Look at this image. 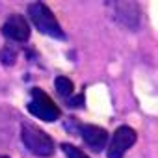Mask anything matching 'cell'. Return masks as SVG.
I'll use <instances>...</instances> for the list:
<instances>
[{
  "label": "cell",
  "instance_id": "cell-1",
  "mask_svg": "<svg viewBox=\"0 0 158 158\" xmlns=\"http://www.w3.org/2000/svg\"><path fill=\"white\" fill-rule=\"evenodd\" d=\"M28 15L32 24L45 35L54 39H65V32L61 30L56 15L50 11V8L43 2H32L28 6Z\"/></svg>",
  "mask_w": 158,
  "mask_h": 158
},
{
  "label": "cell",
  "instance_id": "cell-2",
  "mask_svg": "<svg viewBox=\"0 0 158 158\" xmlns=\"http://www.w3.org/2000/svg\"><path fill=\"white\" fill-rule=\"evenodd\" d=\"M21 139H23L24 147L32 154L41 156V158L52 156L54 151H56L52 138L47 132H43L41 128H37L35 125H32V123H24L21 127Z\"/></svg>",
  "mask_w": 158,
  "mask_h": 158
},
{
  "label": "cell",
  "instance_id": "cell-3",
  "mask_svg": "<svg viewBox=\"0 0 158 158\" xmlns=\"http://www.w3.org/2000/svg\"><path fill=\"white\" fill-rule=\"evenodd\" d=\"M26 108L34 117H37L45 123H52V121H58L61 117V110L58 108V104L39 88H32L30 101H28Z\"/></svg>",
  "mask_w": 158,
  "mask_h": 158
},
{
  "label": "cell",
  "instance_id": "cell-4",
  "mask_svg": "<svg viewBox=\"0 0 158 158\" xmlns=\"http://www.w3.org/2000/svg\"><path fill=\"white\" fill-rule=\"evenodd\" d=\"M136 143V130L128 125H121L119 128H115V132L112 134V139L108 143V151L106 156L108 158H123L125 152Z\"/></svg>",
  "mask_w": 158,
  "mask_h": 158
},
{
  "label": "cell",
  "instance_id": "cell-5",
  "mask_svg": "<svg viewBox=\"0 0 158 158\" xmlns=\"http://www.w3.org/2000/svg\"><path fill=\"white\" fill-rule=\"evenodd\" d=\"M2 34L6 35V39L13 41V43H24L28 41L30 37V24L28 21L19 15V13H13L8 17V21L4 23L2 26Z\"/></svg>",
  "mask_w": 158,
  "mask_h": 158
},
{
  "label": "cell",
  "instance_id": "cell-6",
  "mask_svg": "<svg viewBox=\"0 0 158 158\" xmlns=\"http://www.w3.org/2000/svg\"><path fill=\"white\" fill-rule=\"evenodd\" d=\"M108 6L114 10V19L117 23H121L125 28L136 30L139 26L138 4H134V2H114V4H108Z\"/></svg>",
  "mask_w": 158,
  "mask_h": 158
},
{
  "label": "cell",
  "instance_id": "cell-7",
  "mask_svg": "<svg viewBox=\"0 0 158 158\" xmlns=\"http://www.w3.org/2000/svg\"><path fill=\"white\" fill-rule=\"evenodd\" d=\"M78 130H80V136L88 143V147L93 149L95 152H99V151H102L106 147L108 132L102 127H97V125H78Z\"/></svg>",
  "mask_w": 158,
  "mask_h": 158
},
{
  "label": "cell",
  "instance_id": "cell-8",
  "mask_svg": "<svg viewBox=\"0 0 158 158\" xmlns=\"http://www.w3.org/2000/svg\"><path fill=\"white\" fill-rule=\"evenodd\" d=\"M54 84H56V91H58V95H60V97H63V99L73 97L74 84H73V80H69L67 76H58Z\"/></svg>",
  "mask_w": 158,
  "mask_h": 158
},
{
  "label": "cell",
  "instance_id": "cell-9",
  "mask_svg": "<svg viewBox=\"0 0 158 158\" xmlns=\"http://www.w3.org/2000/svg\"><path fill=\"white\" fill-rule=\"evenodd\" d=\"M61 151L65 152L67 158H89L84 151H80L78 147H74L71 143H61Z\"/></svg>",
  "mask_w": 158,
  "mask_h": 158
},
{
  "label": "cell",
  "instance_id": "cell-10",
  "mask_svg": "<svg viewBox=\"0 0 158 158\" xmlns=\"http://www.w3.org/2000/svg\"><path fill=\"white\" fill-rule=\"evenodd\" d=\"M65 101H67V106H71V108H80L84 104L86 97H84V93H80V95H76V97H69Z\"/></svg>",
  "mask_w": 158,
  "mask_h": 158
},
{
  "label": "cell",
  "instance_id": "cell-11",
  "mask_svg": "<svg viewBox=\"0 0 158 158\" xmlns=\"http://www.w3.org/2000/svg\"><path fill=\"white\" fill-rule=\"evenodd\" d=\"M0 58H2V61H4L6 65H11V63L15 61V50H10V47H6V48L2 50V54H0Z\"/></svg>",
  "mask_w": 158,
  "mask_h": 158
},
{
  "label": "cell",
  "instance_id": "cell-12",
  "mask_svg": "<svg viewBox=\"0 0 158 158\" xmlns=\"http://www.w3.org/2000/svg\"><path fill=\"white\" fill-rule=\"evenodd\" d=\"M0 158H10V156H0Z\"/></svg>",
  "mask_w": 158,
  "mask_h": 158
}]
</instances>
